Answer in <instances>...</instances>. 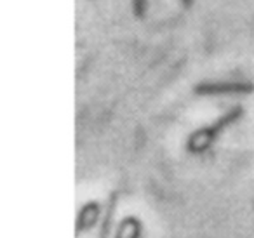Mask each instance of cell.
Returning <instances> with one entry per match:
<instances>
[{"mask_svg":"<svg viewBox=\"0 0 254 238\" xmlns=\"http://www.w3.org/2000/svg\"><path fill=\"white\" fill-rule=\"evenodd\" d=\"M244 115V108L242 106H233L230 108L225 115H221L218 120L211 123V125H205L202 129L195 130L187 141V150L193 155H200V153H205L209 148L214 144V141L218 139V136L223 132L225 129H228L230 125L240 120V117Z\"/></svg>","mask_w":254,"mask_h":238,"instance_id":"6da1fadb","label":"cell"},{"mask_svg":"<svg viewBox=\"0 0 254 238\" xmlns=\"http://www.w3.org/2000/svg\"><path fill=\"white\" fill-rule=\"evenodd\" d=\"M254 91L251 82H200L193 87L197 96H228V94H249Z\"/></svg>","mask_w":254,"mask_h":238,"instance_id":"7a4b0ae2","label":"cell"},{"mask_svg":"<svg viewBox=\"0 0 254 238\" xmlns=\"http://www.w3.org/2000/svg\"><path fill=\"white\" fill-rule=\"evenodd\" d=\"M99 210H101V207H99L98 202L84 203V207H82L80 212H78V216H77V228H75L77 237L82 233V231H89L96 223H98L99 214H101Z\"/></svg>","mask_w":254,"mask_h":238,"instance_id":"3957f363","label":"cell"},{"mask_svg":"<svg viewBox=\"0 0 254 238\" xmlns=\"http://www.w3.org/2000/svg\"><path fill=\"white\" fill-rule=\"evenodd\" d=\"M115 238H141V221L134 216H129L119 224Z\"/></svg>","mask_w":254,"mask_h":238,"instance_id":"277c9868","label":"cell"},{"mask_svg":"<svg viewBox=\"0 0 254 238\" xmlns=\"http://www.w3.org/2000/svg\"><path fill=\"white\" fill-rule=\"evenodd\" d=\"M117 207V193H112L108 198V205H106L105 212L101 217V224H99L98 238H108L112 233V224H113V214H115Z\"/></svg>","mask_w":254,"mask_h":238,"instance_id":"5b68a950","label":"cell"},{"mask_svg":"<svg viewBox=\"0 0 254 238\" xmlns=\"http://www.w3.org/2000/svg\"><path fill=\"white\" fill-rule=\"evenodd\" d=\"M132 9H134V16L138 19L145 18L146 12V0H132Z\"/></svg>","mask_w":254,"mask_h":238,"instance_id":"8992f818","label":"cell"},{"mask_svg":"<svg viewBox=\"0 0 254 238\" xmlns=\"http://www.w3.org/2000/svg\"><path fill=\"white\" fill-rule=\"evenodd\" d=\"M180 2H181V4H183L187 9H190V7H191V4H193V0H180Z\"/></svg>","mask_w":254,"mask_h":238,"instance_id":"52a82bcc","label":"cell"}]
</instances>
